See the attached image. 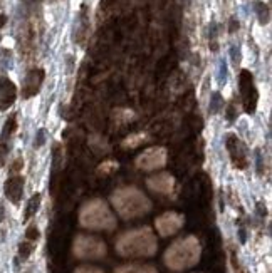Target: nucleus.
I'll list each match as a JSON object with an SVG mask.
<instances>
[{
  "instance_id": "1",
  "label": "nucleus",
  "mask_w": 272,
  "mask_h": 273,
  "mask_svg": "<svg viewBox=\"0 0 272 273\" xmlns=\"http://www.w3.org/2000/svg\"><path fill=\"white\" fill-rule=\"evenodd\" d=\"M156 248H158L156 237L150 228H138L128 231L123 237H119L116 243L119 255L130 258L151 257L156 253Z\"/></svg>"
},
{
  "instance_id": "2",
  "label": "nucleus",
  "mask_w": 272,
  "mask_h": 273,
  "mask_svg": "<svg viewBox=\"0 0 272 273\" xmlns=\"http://www.w3.org/2000/svg\"><path fill=\"white\" fill-rule=\"evenodd\" d=\"M113 206L124 220H133L146 215L151 210V201L136 188H119L111 196Z\"/></svg>"
},
{
  "instance_id": "3",
  "label": "nucleus",
  "mask_w": 272,
  "mask_h": 273,
  "mask_svg": "<svg viewBox=\"0 0 272 273\" xmlns=\"http://www.w3.org/2000/svg\"><path fill=\"white\" fill-rule=\"evenodd\" d=\"M202 255L200 242L195 237H187L177 240L165 253V263L172 270H187L195 267Z\"/></svg>"
},
{
  "instance_id": "4",
  "label": "nucleus",
  "mask_w": 272,
  "mask_h": 273,
  "mask_svg": "<svg viewBox=\"0 0 272 273\" xmlns=\"http://www.w3.org/2000/svg\"><path fill=\"white\" fill-rule=\"evenodd\" d=\"M79 221L84 228L109 231L116 226V218L113 211L103 200H93L86 203L79 213Z\"/></svg>"
},
{
  "instance_id": "5",
  "label": "nucleus",
  "mask_w": 272,
  "mask_h": 273,
  "mask_svg": "<svg viewBox=\"0 0 272 273\" xmlns=\"http://www.w3.org/2000/svg\"><path fill=\"white\" fill-rule=\"evenodd\" d=\"M74 255L81 260H101L106 257V245L96 237L79 235L74 242Z\"/></svg>"
},
{
  "instance_id": "6",
  "label": "nucleus",
  "mask_w": 272,
  "mask_h": 273,
  "mask_svg": "<svg viewBox=\"0 0 272 273\" xmlns=\"http://www.w3.org/2000/svg\"><path fill=\"white\" fill-rule=\"evenodd\" d=\"M239 91H241L242 106L246 109V113L252 114L257 108L259 92H257V87L254 84V76L249 71H246V69L239 76Z\"/></svg>"
},
{
  "instance_id": "7",
  "label": "nucleus",
  "mask_w": 272,
  "mask_h": 273,
  "mask_svg": "<svg viewBox=\"0 0 272 273\" xmlns=\"http://www.w3.org/2000/svg\"><path fill=\"white\" fill-rule=\"evenodd\" d=\"M225 146H227L229 156L232 159V164L237 169H246L249 166V151L242 139H239L237 134L229 133L225 136Z\"/></svg>"
},
{
  "instance_id": "8",
  "label": "nucleus",
  "mask_w": 272,
  "mask_h": 273,
  "mask_svg": "<svg viewBox=\"0 0 272 273\" xmlns=\"http://www.w3.org/2000/svg\"><path fill=\"white\" fill-rule=\"evenodd\" d=\"M165 163H167V149L161 146L150 147V149L143 151L136 158V166L143 171H153L163 168Z\"/></svg>"
},
{
  "instance_id": "9",
  "label": "nucleus",
  "mask_w": 272,
  "mask_h": 273,
  "mask_svg": "<svg viewBox=\"0 0 272 273\" xmlns=\"http://www.w3.org/2000/svg\"><path fill=\"white\" fill-rule=\"evenodd\" d=\"M183 221H185V218L180 213L168 211L155 220V226L161 237H172L183 226Z\"/></svg>"
},
{
  "instance_id": "10",
  "label": "nucleus",
  "mask_w": 272,
  "mask_h": 273,
  "mask_svg": "<svg viewBox=\"0 0 272 273\" xmlns=\"http://www.w3.org/2000/svg\"><path fill=\"white\" fill-rule=\"evenodd\" d=\"M45 72L42 69H32V71L27 72L25 79H24V86H22V96L24 99H29V97L39 94L40 86L44 82Z\"/></svg>"
},
{
  "instance_id": "11",
  "label": "nucleus",
  "mask_w": 272,
  "mask_h": 273,
  "mask_svg": "<svg viewBox=\"0 0 272 273\" xmlns=\"http://www.w3.org/2000/svg\"><path fill=\"white\" fill-rule=\"evenodd\" d=\"M17 99V87L7 76L0 77V111H7Z\"/></svg>"
},
{
  "instance_id": "12",
  "label": "nucleus",
  "mask_w": 272,
  "mask_h": 273,
  "mask_svg": "<svg viewBox=\"0 0 272 273\" xmlns=\"http://www.w3.org/2000/svg\"><path fill=\"white\" fill-rule=\"evenodd\" d=\"M3 191H5L8 201H12L13 205H19L22 200V194H24V178L19 176V174H13V176H10L5 181Z\"/></svg>"
},
{
  "instance_id": "13",
  "label": "nucleus",
  "mask_w": 272,
  "mask_h": 273,
  "mask_svg": "<svg viewBox=\"0 0 272 273\" xmlns=\"http://www.w3.org/2000/svg\"><path fill=\"white\" fill-rule=\"evenodd\" d=\"M148 186L153 189L155 193L161 194H170L175 188V178L170 173H158L155 176L148 178Z\"/></svg>"
},
{
  "instance_id": "14",
  "label": "nucleus",
  "mask_w": 272,
  "mask_h": 273,
  "mask_svg": "<svg viewBox=\"0 0 272 273\" xmlns=\"http://www.w3.org/2000/svg\"><path fill=\"white\" fill-rule=\"evenodd\" d=\"M254 12H256L257 18H259L261 25H267L271 22V8L266 2H261V0H256L254 2Z\"/></svg>"
},
{
  "instance_id": "15",
  "label": "nucleus",
  "mask_w": 272,
  "mask_h": 273,
  "mask_svg": "<svg viewBox=\"0 0 272 273\" xmlns=\"http://www.w3.org/2000/svg\"><path fill=\"white\" fill-rule=\"evenodd\" d=\"M114 273H158L155 267L151 265H140V263H133V265H123L116 268Z\"/></svg>"
},
{
  "instance_id": "16",
  "label": "nucleus",
  "mask_w": 272,
  "mask_h": 273,
  "mask_svg": "<svg viewBox=\"0 0 272 273\" xmlns=\"http://www.w3.org/2000/svg\"><path fill=\"white\" fill-rule=\"evenodd\" d=\"M17 129V116L12 114L10 118L5 121V126H3V131L0 134V142H3V144H8V141H10L12 134L15 133Z\"/></svg>"
},
{
  "instance_id": "17",
  "label": "nucleus",
  "mask_w": 272,
  "mask_h": 273,
  "mask_svg": "<svg viewBox=\"0 0 272 273\" xmlns=\"http://www.w3.org/2000/svg\"><path fill=\"white\" fill-rule=\"evenodd\" d=\"M40 206V194L35 193L34 196H30L29 203H27V208H25V220H29L30 216H34L35 213H37Z\"/></svg>"
},
{
  "instance_id": "18",
  "label": "nucleus",
  "mask_w": 272,
  "mask_h": 273,
  "mask_svg": "<svg viewBox=\"0 0 272 273\" xmlns=\"http://www.w3.org/2000/svg\"><path fill=\"white\" fill-rule=\"evenodd\" d=\"M224 108V99H222V96H220V92H214L212 94V99H210V113L212 114H217L220 109Z\"/></svg>"
},
{
  "instance_id": "19",
  "label": "nucleus",
  "mask_w": 272,
  "mask_h": 273,
  "mask_svg": "<svg viewBox=\"0 0 272 273\" xmlns=\"http://www.w3.org/2000/svg\"><path fill=\"white\" fill-rule=\"evenodd\" d=\"M32 250H34V245H32L30 242H25V243H22L20 247H19V252H20V257L24 258H29V255L32 253Z\"/></svg>"
},
{
  "instance_id": "20",
  "label": "nucleus",
  "mask_w": 272,
  "mask_h": 273,
  "mask_svg": "<svg viewBox=\"0 0 272 273\" xmlns=\"http://www.w3.org/2000/svg\"><path fill=\"white\" fill-rule=\"evenodd\" d=\"M25 237H27V240H29V242H35V240L39 238V230H37V226H35V225L29 226V228H27V231H25Z\"/></svg>"
},
{
  "instance_id": "21",
  "label": "nucleus",
  "mask_w": 272,
  "mask_h": 273,
  "mask_svg": "<svg viewBox=\"0 0 272 273\" xmlns=\"http://www.w3.org/2000/svg\"><path fill=\"white\" fill-rule=\"evenodd\" d=\"M8 147H10L8 144H3V142H0V168L5 164L7 154H8Z\"/></svg>"
},
{
  "instance_id": "22",
  "label": "nucleus",
  "mask_w": 272,
  "mask_h": 273,
  "mask_svg": "<svg viewBox=\"0 0 272 273\" xmlns=\"http://www.w3.org/2000/svg\"><path fill=\"white\" fill-rule=\"evenodd\" d=\"M74 273H103V270H99L98 267H89V265H82L79 267Z\"/></svg>"
},
{
  "instance_id": "23",
  "label": "nucleus",
  "mask_w": 272,
  "mask_h": 273,
  "mask_svg": "<svg viewBox=\"0 0 272 273\" xmlns=\"http://www.w3.org/2000/svg\"><path fill=\"white\" fill-rule=\"evenodd\" d=\"M109 168H118V163H106L103 166H99V173H103V174L111 173L113 169H109Z\"/></svg>"
},
{
  "instance_id": "24",
  "label": "nucleus",
  "mask_w": 272,
  "mask_h": 273,
  "mask_svg": "<svg viewBox=\"0 0 272 273\" xmlns=\"http://www.w3.org/2000/svg\"><path fill=\"white\" fill-rule=\"evenodd\" d=\"M44 141H45V131H44V129H39L37 136H35V146H37V147L42 146Z\"/></svg>"
},
{
  "instance_id": "25",
  "label": "nucleus",
  "mask_w": 272,
  "mask_h": 273,
  "mask_svg": "<svg viewBox=\"0 0 272 273\" xmlns=\"http://www.w3.org/2000/svg\"><path fill=\"white\" fill-rule=\"evenodd\" d=\"M239 27H241V24H239V20L235 17L230 18V25H229V32L230 34H234V32L239 30Z\"/></svg>"
},
{
  "instance_id": "26",
  "label": "nucleus",
  "mask_w": 272,
  "mask_h": 273,
  "mask_svg": "<svg viewBox=\"0 0 272 273\" xmlns=\"http://www.w3.org/2000/svg\"><path fill=\"white\" fill-rule=\"evenodd\" d=\"M235 118H237V113H235V106L230 104L229 109H227V119H229V121H234Z\"/></svg>"
},
{
  "instance_id": "27",
  "label": "nucleus",
  "mask_w": 272,
  "mask_h": 273,
  "mask_svg": "<svg viewBox=\"0 0 272 273\" xmlns=\"http://www.w3.org/2000/svg\"><path fill=\"white\" fill-rule=\"evenodd\" d=\"M232 57H234V62L237 64L241 59H239V52H235V47H232Z\"/></svg>"
},
{
  "instance_id": "28",
  "label": "nucleus",
  "mask_w": 272,
  "mask_h": 273,
  "mask_svg": "<svg viewBox=\"0 0 272 273\" xmlns=\"http://www.w3.org/2000/svg\"><path fill=\"white\" fill-rule=\"evenodd\" d=\"M5 20H7V17H5V15H0V27L5 24Z\"/></svg>"
},
{
  "instance_id": "29",
  "label": "nucleus",
  "mask_w": 272,
  "mask_h": 273,
  "mask_svg": "<svg viewBox=\"0 0 272 273\" xmlns=\"http://www.w3.org/2000/svg\"><path fill=\"white\" fill-rule=\"evenodd\" d=\"M0 220H3V208H2V203H0Z\"/></svg>"
},
{
  "instance_id": "30",
  "label": "nucleus",
  "mask_w": 272,
  "mask_h": 273,
  "mask_svg": "<svg viewBox=\"0 0 272 273\" xmlns=\"http://www.w3.org/2000/svg\"><path fill=\"white\" fill-rule=\"evenodd\" d=\"M32 2H40V0H32Z\"/></svg>"
}]
</instances>
